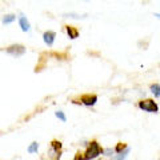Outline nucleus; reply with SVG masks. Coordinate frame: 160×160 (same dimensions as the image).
I'll use <instances>...</instances> for the list:
<instances>
[{
  "label": "nucleus",
  "instance_id": "obj_1",
  "mask_svg": "<svg viewBox=\"0 0 160 160\" xmlns=\"http://www.w3.org/2000/svg\"><path fill=\"white\" fill-rule=\"evenodd\" d=\"M104 149L99 146L98 142L92 140L91 143H88V147H87V151L83 153V160H91V159H95L98 158L99 155L103 153Z\"/></svg>",
  "mask_w": 160,
  "mask_h": 160
},
{
  "label": "nucleus",
  "instance_id": "obj_2",
  "mask_svg": "<svg viewBox=\"0 0 160 160\" xmlns=\"http://www.w3.org/2000/svg\"><path fill=\"white\" fill-rule=\"evenodd\" d=\"M60 153H62V143L59 140H52L51 142V148H49L48 156L51 158V160H59Z\"/></svg>",
  "mask_w": 160,
  "mask_h": 160
},
{
  "label": "nucleus",
  "instance_id": "obj_3",
  "mask_svg": "<svg viewBox=\"0 0 160 160\" xmlns=\"http://www.w3.org/2000/svg\"><path fill=\"white\" fill-rule=\"evenodd\" d=\"M139 108L143 109V111H146V112H158L159 111L158 104L155 103L152 99H146V100L139 102Z\"/></svg>",
  "mask_w": 160,
  "mask_h": 160
},
{
  "label": "nucleus",
  "instance_id": "obj_4",
  "mask_svg": "<svg viewBox=\"0 0 160 160\" xmlns=\"http://www.w3.org/2000/svg\"><path fill=\"white\" fill-rule=\"evenodd\" d=\"M6 52L12 55V56H23L26 53V47L22 44H12V46L6 48Z\"/></svg>",
  "mask_w": 160,
  "mask_h": 160
},
{
  "label": "nucleus",
  "instance_id": "obj_5",
  "mask_svg": "<svg viewBox=\"0 0 160 160\" xmlns=\"http://www.w3.org/2000/svg\"><path fill=\"white\" fill-rule=\"evenodd\" d=\"M96 102H98V96H96V95H82V96H80V102L79 103L84 104V106L91 107V106H95V103H96Z\"/></svg>",
  "mask_w": 160,
  "mask_h": 160
},
{
  "label": "nucleus",
  "instance_id": "obj_6",
  "mask_svg": "<svg viewBox=\"0 0 160 160\" xmlns=\"http://www.w3.org/2000/svg\"><path fill=\"white\" fill-rule=\"evenodd\" d=\"M55 38H56V32H53V31H46L43 33L44 43H46L47 46H49V47H51L52 44L55 43Z\"/></svg>",
  "mask_w": 160,
  "mask_h": 160
},
{
  "label": "nucleus",
  "instance_id": "obj_7",
  "mask_svg": "<svg viewBox=\"0 0 160 160\" xmlns=\"http://www.w3.org/2000/svg\"><path fill=\"white\" fill-rule=\"evenodd\" d=\"M19 26L22 28V31H24V32H28L29 29H31V24H29L28 19L24 16V15H20L19 16Z\"/></svg>",
  "mask_w": 160,
  "mask_h": 160
},
{
  "label": "nucleus",
  "instance_id": "obj_8",
  "mask_svg": "<svg viewBox=\"0 0 160 160\" xmlns=\"http://www.w3.org/2000/svg\"><path fill=\"white\" fill-rule=\"evenodd\" d=\"M66 31L68 33V36L69 39H78L79 38V31H78V28H75L72 26H66Z\"/></svg>",
  "mask_w": 160,
  "mask_h": 160
},
{
  "label": "nucleus",
  "instance_id": "obj_9",
  "mask_svg": "<svg viewBox=\"0 0 160 160\" xmlns=\"http://www.w3.org/2000/svg\"><path fill=\"white\" fill-rule=\"evenodd\" d=\"M15 20H16V15L9 13V15H6V16L2 19V23H3V24H11V23L15 22Z\"/></svg>",
  "mask_w": 160,
  "mask_h": 160
},
{
  "label": "nucleus",
  "instance_id": "obj_10",
  "mask_svg": "<svg viewBox=\"0 0 160 160\" xmlns=\"http://www.w3.org/2000/svg\"><path fill=\"white\" fill-rule=\"evenodd\" d=\"M128 153H129V148L127 147V148L124 149L123 152H119V155H118V156H115L112 160H124V159L127 158V155H128Z\"/></svg>",
  "mask_w": 160,
  "mask_h": 160
},
{
  "label": "nucleus",
  "instance_id": "obj_11",
  "mask_svg": "<svg viewBox=\"0 0 160 160\" xmlns=\"http://www.w3.org/2000/svg\"><path fill=\"white\" fill-rule=\"evenodd\" d=\"M64 18H71V19H86L87 15H78V13H73V12H69V13H64Z\"/></svg>",
  "mask_w": 160,
  "mask_h": 160
},
{
  "label": "nucleus",
  "instance_id": "obj_12",
  "mask_svg": "<svg viewBox=\"0 0 160 160\" xmlns=\"http://www.w3.org/2000/svg\"><path fill=\"white\" fill-rule=\"evenodd\" d=\"M151 92L156 98H160V84H152L151 86Z\"/></svg>",
  "mask_w": 160,
  "mask_h": 160
},
{
  "label": "nucleus",
  "instance_id": "obj_13",
  "mask_svg": "<svg viewBox=\"0 0 160 160\" xmlns=\"http://www.w3.org/2000/svg\"><path fill=\"white\" fill-rule=\"evenodd\" d=\"M126 148H127V144L126 143H119L118 146H116V148H115V152H118V153L119 152H123Z\"/></svg>",
  "mask_w": 160,
  "mask_h": 160
},
{
  "label": "nucleus",
  "instance_id": "obj_14",
  "mask_svg": "<svg viewBox=\"0 0 160 160\" xmlns=\"http://www.w3.org/2000/svg\"><path fill=\"white\" fill-rule=\"evenodd\" d=\"M38 148H39V144L36 143V142H33L31 146H29V148H28V152L29 153H33V152H38Z\"/></svg>",
  "mask_w": 160,
  "mask_h": 160
},
{
  "label": "nucleus",
  "instance_id": "obj_15",
  "mask_svg": "<svg viewBox=\"0 0 160 160\" xmlns=\"http://www.w3.org/2000/svg\"><path fill=\"white\" fill-rule=\"evenodd\" d=\"M55 115H56V118H59L60 120H62V122H66V115H64L62 111H58V112H55Z\"/></svg>",
  "mask_w": 160,
  "mask_h": 160
},
{
  "label": "nucleus",
  "instance_id": "obj_16",
  "mask_svg": "<svg viewBox=\"0 0 160 160\" xmlns=\"http://www.w3.org/2000/svg\"><path fill=\"white\" fill-rule=\"evenodd\" d=\"M113 152H115V149H112V148H106V149L103 151V153H104V155H107V156H111Z\"/></svg>",
  "mask_w": 160,
  "mask_h": 160
},
{
  "label": "nucleus",
  "instance_id": "obj_17",
  "mask_svg": "<svg viewBox=\"0 0 160 160\" xmlns=\"http://www.w3.org/2000/svg\"><path fill=\"white\" fill-rule=\"evenodd\" d=\"M155 16H156L158 19H160V13H155Z\"/></svg>",
  "mask_w": 160,
  "mask_h": 160
}]
</instances>
